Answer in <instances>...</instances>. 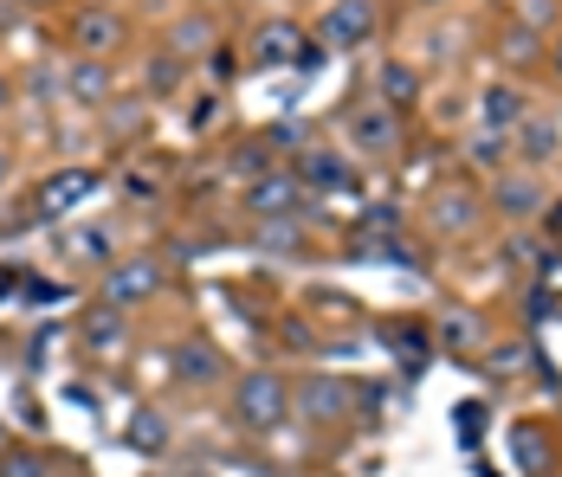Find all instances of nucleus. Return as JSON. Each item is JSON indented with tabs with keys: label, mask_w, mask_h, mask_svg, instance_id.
Masks as SVG:
<instances>
[{
	"label": "nucleus",
	"mask_w": 562,
	"mask_h": 477,
	"mask_svg": "<svg viewBox=\"0 0 562 477\" xmlns=\"http://www.w3.org/2000/svg\"><path fill=\"white\" fill-rule=\"evenodd\" d=\"M337 136L342 149L356 161H369V168H394V161L407 156V110L382 104L375 91L369 98H349L337 110Z\"/></svg>",
	"instance_id": "1"
},
{
	"label": "nucleus",
	"mask_w": 562,
	"mask_h": 477,
	"mask_svg": "<svg viewBox=\"0 0 562 477\" xmlns=\"http://www.w3.org/2000/svg\"><path fill=\"white\" fill-rule=\"evenodd\" d=\"M239 58H246V71H304L311 78L324 65V39L304 20H291V13H266V20L246 26Z\"/></svg>",
	"instance_id": "2"
},
{
	"label": "nucleus",
	"mask_w": 562,
	"mask_h": 477,
	"mask_svg": "<svg viewBox=\"0 0 562 477\" xmlns=\"http://www.w3.org/2000/svg\"><path fill=\"white\" fill-rule=\"evenodd\" d=\"M226 407H233V425L252 432V439H272L297 420L291 413V374L279 368H239L226 381Z\"/></svg>",
	"instance_id": "3"
},
{
	"label": "nucleus",
	"mask_w": 562,
	"mask_h": 477,
	"mask_svg": "<svg viewBox=\"0 0 562 477\" xmlns=\"http://www.w3.org/2000/svg\"><path fill=\"white\" fill-rule=\"evenodd\" d=\"M362 407H375V394L349 374H330V368H311L291 381V413L304 425H356Z\"/></svg>",
	"instance_id": "4"
},
{
	"label": "nucleus",
	"mask_w": 562,
	"mask_h": 477,
	"mask_svg": "<svg viewBox=\"0 0 562 477\" xmlns=\"http://www.w3.org/2000/svg\"><path fill=\"white\" fill-rule=\"evenodd\" d=\"M420 226L440 239V246H465V239H479L485 226H492V201H485V188L479 181H440L427 201H420Z\"/></svg>",
	"instance_id": "5"
},
{
	"label": "nucleus",
	"mask_w": 562,
	"mask_h": 477,
	"mask_svg": "<svg viewBox=\"0 0 562 477\" xmlns=\"http://www.w3.org/2000/svg\"><path fill=\"white\" fill-rule=\"evenodd\" d=\"M311 33L324 39V53H375L389 39V7L382 0H324Z\"/></svg>",
	"instance_id": "6"
},
{
	"label": "nucleus",
	"mask_w": 562,
	"mask_h": 477,
	"mask_svg": "<svg viewBox=\"0 0 562 477\" xmlns=\"http://www.w3.org/2000/svg\"><path fill=\"white\" fill-rule=\"evenodd\" d=\"M130 39H136V26H130V13H123L116 0H71V13H65V46L78 58H123Z\"/></svg>",
	"instance_id": "7"
},
{
	"label": "nucleus",
	"mask_w": 562,
	"mask_h": 477,
	"mask_svg": "<svg viewBox=\"0 0 562 477\" xmlns=\"http://www.w3.org/2000/svg\"><path fill=\"white\" fill-rule=\"evenodd\" d=\"M169 291V252H123L111 271H98V304L111 310H149Z\"/></svg>",
	"instance_id": "8"
},
{
	"label": "nucleus",
	"mask_w": 562,
	"mask_h": 477,
	"mask_svg": "<svg viewBox=\"0 0 562 477\" xmlns=\"http://www.w3.org/2000/svg\"><path fill=\"white\" fill-rule=\"evenodd\" d=\"M317 201H324V194H311V188L297 181L291 161L239 188V213H246V226H266V219H317Z\"/></svg>",
	"instance_id": "9"
},
{
	"label": "nucleus",
	"mask_w": 562,
	"mask_h": 477,
	"mask_svg": "<svg viewBox=\"0 0 562 477\" xmlns=\"http://www.w3.org/2000/svg\"><path fill=\"white\" fill-rule=\"evenodd\" d=\"M550 174H537V168H517L510 161L505 174H492L485 181V201H492V219H505V226H537L543 207H550Z\"/></svg>",
	"instance_id": "10"
},
{
	"label": "nucleus",
	"mask_w": 562,
	"mask_h": 477,
	"mask_svg": "<svg viewBox=\"0 0 562 477\" xmlns=\"http://www.w3.org/2000/svg\"><path fill=\"white\" fill-rule=\"evenodd\" d=\"M98 188H104V168H91V161L46 168L40 188H33V219H40V226H46V219H71L85 201H98Z\"/></svg>",
	"instance_id": "11"
},
{
	"label": "nucleus",
	"mask_w": 562,
	"mask_h": 477,
	"mask_svg": "<svg viewBox=\"0 0 562 477\" xmlns=\"http://www.w3.org/2000/svg\"><path fill=\"white\" fill-rule=\"evenodd\" d=\"M291 168H297V181H304L311 194H337V188H362V161L349 156L342 143H304V149L291 156Z\"/></svg>",
	"instance_id": "12"
},
{
	"label": "nucleus",
	"mask_w": 562,
	"mask_h": 477,
	"mask_svg": "<svg viewBox=\"0 0 562 477\" xmlns=\"http://www.w3.org/2000/svg\"><path fill=\"white\" fill-rule=\"evenodd\" d=\"M434 342H440V355L479 362V355L492 349V322L479 317L472 304H440V310H434Z\"/></svg>",
	"instance_id": "13"
},
{
	"label": "nucleus",
	"mask_w": 562,
	"mask_h": 477,
	"mask_svg": "<svg viewBox=\"0 0 562 477\" xmlns=\"http://www.w3.org/2000/svg\"><path fill=\"white\" fill-rule=\"evenodd\" d=\"M530 110H537V98L524 91V78H505V71H498V78H492V84H485V91L472 98V123H485V129H505V136H517Z\"/></svg>",
	"instance_id": "14"
},
{
	"label": "nucleus",
	"mask_w": 562,
	"mask_h": 477,
	"mask_svg": "<svg viewBox=\"0 0 562 477\" xmlns=\"http://www.w3.org/2000/svg\"><path fill=\"white\" fill-rule=\"evenodd\" d=\"M382 104H394V110H414L427 104V65L420 58H407V53H382L375 58V84H369Z\"/></svg>",
	"instance_id": "15"
},
{
	"label": "nucleus",
	"mask_w": 562,
	"mask_h": 477,
	"mask_svg": "<svg viewBox=\"0 0 562 477\" xmlns=\"http://www.w3.org/2000/svg\"><path fill=\"white\" fill-rule=\"evenodd\" d=\"M169 355H175V381H181V387H226V381L239 374L214 336H181Z\"/></svg>",
	"instance_id": "16"
},
{
	"label": "nucleus",
	"mask_w": 562,
	"mask_h": 477,
	"mask_svg": "<svg viewBox=\"0 0 562 477\" xmlns=\"http://www.w3.org/2000/svg\"><path fill=\"white\" fill-rule=\"evenodd\" d=\"M116 98V58H65V104L98 116V110Z\"/></svg>",
	"instance_id": "17"
},
{
	"label": "nucleus",
	"mask_w": 562,
	"mask_h": 477,
	"mask_svg": "<svg viewBox=\"0 0 562 477\" xmlns=\"http://www.w3.org/2000/svg\"><path fill=\"white\" fill-rule=\"evenodd\" d=\"M492 58H498L505 78H537L543 58H550V39L530 33V26H517V20H498V26H492Z\"/></svg>",
	"instance_id": "18"
},
{
	"label": "nucleus",
	"mask_w": 562,
	"mask_h": 477,
	"mask_svg": "<svg viewBox=\"0 0 562 477\" xmlns=\"http://www.w3.org/2000/svg\"><path fill=\"white\" fill-rule=\"evenodd\" d=\"M162 46L175 58H188V65H201V58H214L226 46L221 39V20H214V7H181L169 20V33H162Z\"/></svg>",
	"instance_id": "19"
},
{
	"label": "nucleus",
	"mask_w": 562,
	"mask_h": 477,
	"mask_svg": "<svg viewBox=\"0 0 562 477\" xmlns=\"http://www.w3.org/2000/svg\"><path fill=\"white\" fill-rule=\"evenodd\" d=\"M510 149H517V168H537V174H550L562 156V123L557 110H530L524 116V129L510 136Z\"/></svg>",
	"instance_id": "20"
},
{
	"label": "nucleus",
	"mask_w": 562,
	"mask_h": 477,
	"mask_svg": "<svg viewBox=\"0 0 562 477\" xmlns=\"http://www.w3.org/2000/svg\"><path fill=\"white\" fill-rule=\"evenodd\" d=\"M510 161H517V149H510L505 129H485V123H472V129L459 136V168H465V174H479V181L505 174Z\"/></svg>",
	"instance_id": "21"
},
{
	"label": "nucleus",
	"mask_w": 562,
	"mask_h": 477,
	"mask_svg": "<svg viewBox=\"0 0 562 477\" xmlns=\"http://www.w3.org/2000/svg\"><path fill=\"white\" fill-rule=\"evenodd\" d=\"M58 259H71V265H85V271H111L123 252H116L111 226H65L58 232Z\"/></svg>",
	"instance_id": "22"
},
{
	"label": "nucleus",
	"mask_w": 562,
	"mask_h": 477,
	"mask_svg": "<svg viewBox=\"0 0 562 477\" xmlns=\"http://www.w3.org/2000/svg\"><path fill=\"white\" fill-rule=\"evenodd\" d=\"M284 149L279 143H272V136H266V129H252V136H233V143H226V174H233V181H239V188H246V181H259V174H272V168H284Z\"/></svg>",
	"instance_id": "23"
},
{
	"label": "nucleus",
	"mask_w": 562,
	"mask_h": 477,
	"mask_svg": "<svg viewBox=\"0 0 562 477\" xmlns=\"http://www.w3.org/2000/svg\"><path fill=\"white\" fill-rule=\"evenodd\" d=\"M78 342L98 355V362H111L123 355V342H130V310H111V304H91L85 317H78Z\"/></svg>",
	"instance_id": "24"
},
{
	"label": "nucleus",
	"mask_w": 562,
	"mask_h": 477,
	"mask_svg": "<svg viewBox=\"0 0 562 477\" xmlns=\"http://www.w3.org/2000/svg\"><path fill=\"white\" fill-rule=\"evenodd\" d=\"M510 465L524 477H543L557 465V439L543 432L537 420H510Z\"/></svg>",
	"instance_id": "25"
},
{
	"label": "nucleus",
	"mask_w": 562,
	"mask_h": 477,
	"mask_svg": "<svg viewBox=\"0 0 562 477\" xmlns=\"http://www.w3.org/2000/svg\"><path fill=\"white\" fill-rule=\"evenodd\" d=\"M116 188H123V201H162V188H169V168L162 161H149V149H136V156H123V168H116Z\"/></svg>",
	"instance_id": "26"
},
{
	"label": "nucleus",
	"mask_w": 562,
	"mask_h": 477,
	"mask_svg": "<svg viewBox=\"0 0 562 477\" xmlns=\"http://www.w3.org/2000/svg\"><path fill=\"white\" fill-rule=\"evenodd\" d=\"M188 71H194L188 58H175L169 46H156V53L143 58V91H149V104H156V98H175V91L188 84Z\"/></svg>",
	"instance_id": "27"
},
{
	"label": "nucleus",
	"mask_w": 562,
	"mask_h": 477,
	"mask_svg": "<svg viewBox=\"0 0 562 477\" xmlns=\"http://www.w3.org/2000/svg\"><path fill=\"white\" fill-rule=\"evenodd\" d=\"M98 123L111 129V143H136L143 123H149V98H111V104L98 110Z\"/></svg>",
	"instance_id": "28"
},
{
	"label": "nucleus",
	"mask_w": 562,
	"mask_h": 477,
	"mask_svg": "<svg viewBox=\"0 0 562 477\" xmlns=\"http://www.w3.org/2000/svg\"><path fill=\"white\" fill-rule=\"evenodd\" d=\"M557 13H562V0H505V20H517V26H530V33H557Z\"/></svg>",
	"instance_id": "29"
},
{
	"label": "nucleus",
	"mask_w": 562,
	"mask_h": 477,
	"mask_svg": "<svg viewBox=\"0 0 562 477\" xmlns=\"http://www.w3.org/2000/svg\"><path fill=\"white\" fill-rule=\"evenodd\" d=\"M221 116H226V91H221V84H214V91H194V98H188V129H194V136L221 129Z\"/></svg>",
	"instance_id": "30"
},
{
	"label": "nucleus",
	"mask_w": 562,
	"mask_h": 477,
	"mask_svg": "<svg viewBox=\"0 0 562 477\" xmlns=\"http://www.w3.org/2000/svg\"><path fill=\"white\" fill-rule=\"evenodd\" d=\"M130 445H136V452H169V420H162L156 407H143V420L130 425Z\"/></svg>",
	"instance_id": "31"
},
{
	"label": "nucleus",
	"mask_w": 562,
	"mask_h": 477,
	"mask_svg": "<svg viewBox=\"0 0 562 477\" xmlns=\"http://www.w3.org/2000/svg\"><path fill=\"white\" fill-rule=\"evenodd\" d=\"M0 477H53V458H46V452L13 445V452H0Z\"/></svg>",
	"instance_id": "32"
},
{
	"label": "nucleus",
	"mask_w": 562,
	"mask_h": 477,
	"mask_svg": "<svg viewBox=\"0 0 562 477\" xmlns=\"http://www.w3.org/2000/svg\"><path fill=\"white\" fill-rule=\"evenodd\" d=\"M530 362H537V355H530L524 342H510V349H505V342H492V349L479 355V368H492V374H524Z\"/></svg>",
	"instance_id": "33"
},
{
	"label": "nucleus",
	"mask_w": 562,
	"mask_h": 477,
	"mask_svg": "<svg viewBox=\"0 0 562 477\" xmlns=\"http://www.w3.org/2000/svg\"><path fill=\"white\" fill-rule=\"evenodd\" d=\"M407 226V213L394 207V201H369V207L356 213V232H401Z\"/></svg>",
	"instance_id": "34"
},
{
	"label": "nucleus",
	"mask_w": 562,
	"mask_h": 477,
	"mask_svg": "<svg viewBox=\"0 0 562 477\" xmlns=\"http://www.w3.org/2000/svg\"><path fill=\"white\" fill-rule=\"evenodd\" d=\"M279 336L291 342V349H317V329H311V317H279Z\"/></svg>",
	"instance_id": "35"
},
{
	"label": "nucleus",
	"mask_w": 562,
	"mask_h": 477,
	"mask_svg": "<svg viewBox=\"0 0 562 477\" xmlns=\"http://www.w3.org/2000/svg\"><path fill=\"white\" fill-rule=\"evenodd\" d=\"M524 317H530V322L557 317V304H550V284H537V291H530V297H524Z\"/></svg>",
	"instance_id": "36"
},
{
	"label": "nucleus",
	"mask_w": 562,
	"mask_h": 477,
	"mask_svg": "<svg viewBox=\"0 0 562 477\" xmlns=\"http://www.w3.org/2000/svg\"><path fill=\"white\" fill-rule=\"evenodd\" d=\"M26 20H46V13H71V0H20Z\"/></svg>",
	"instance_id": "37"
},
{
	"label": "nucleus",
	"mask_w": 562,
	"mask_h": 477,
	"mask_svg": "<svg viewBox=\"0 0 562 477\" xmlns=\"http://www.w3.org/2000/svg\"><path fill=\"white\" fill-rule=\"evenodd\" d=\"M7 110H20V78L0 65V116H7Z\"/></svg>",
	"instance_id": "38"
},
{
	"label": "nucleus",
	"mask_w": 562,
	"mask_h": 477,
	"mask_svg": "<svg viewBox=\"0 0 562 477\" xmlns=\"http://www.w3.org/2000/svg\"><path fill=\"white\" fill-rule=\"evenodd\" d=\"M407 7H414V13H420V20H434V13H459V7H465V0H407Z\"/></svg>",
	"instance_id": "39"
},
{
	"label": "nucleus",
	"mask_w": 562,
	"mask_h": 477,
	"mask_svg": "<svg viewBox=\"0 0 562 477\" xmlns=\"http://www.w3.org/2000/svg\"><path fill=\"white\" fill-rule=\"evenodd\" d=\"M550 239H562V194H550V207H543V219H537Z\"/></svg>",
	"instance_id": "40"
},
{
	"label": "nucleus",
	"mask_w": 562,
	"mask_h": 477,
	"mask_svg": "<svg viewBox=\"0 0 562 477\" xmlns=\"http://www.w3.org/2000/svg\"><path fill=\"white\" fill-rule=\"evenodd\" d=\"M13 168H20V161H13V143H7V136H0V194H7V188H13Z\"/></svg>",
	"instance_id": "41"
},
{
	"label": "nucleus",
	"mask_w": 562,
	"mask_h": 477,
	"mask_svg": "<svg viewBox=\"0 0 562 477\" xmlns=\"http://www.w3.org/2000/svg\"><path fill=\"white\" fill-rule=\"evenodd\" d=\"M13 26H26V13H20V0H0V33H13Z\"/></svg>",
	"instance_id": "42"
},
{
	"label": "nucleus",
	"mask_w": 562,
	"mask_h": 477,
	"mask_svg": "<svg viewBox=\"0 0 562 477\" xmlns=\"http://www.w3.org/2000/svg\"><path fill=\"white\" fill-rule=\"evenodd\" d=\"M543 71L562 84V33H550V58H543Z\"/></svg>",
	"instance_id": "43"
},
{
	"label": "nucleus",
	"mask_w": 562,
	"mask_h": 477,
	"mask_svg": "<svg viewBox=\"0 0 562 477\" xmlns=\"http://www.w3.org/2000/svg\"><path fill=\"white\" fill-rule=\"evenodd\" d=\"M188 7H221V0H188Z\"/></svg>",
	"instance_id": "44"
},
{
	"label": "nucleus",
	"mask_w": 562,
	"mask_h": 477,
	"mask_svg": "<svg viewBox=\"0 0 562 477\" xmlns=\"http://www.w3.org/2000/svg\"><path fill=\"white\" fill-rule=\"evenodd\" d=\"M279 477H297V472H279Z\"/></svg>",
	"instance_id": "45"
},
{
	"label": "nucleus",
	"mask_w": 562,
	"mask_h": 477,
	"mask_svg": "<svg viewBox=\"0 0 562 477\" xmlns=\"http://www.w3.org/2000/svg\"><path fill=\"white\" fill-rule=\"evenodd\" d=\"M311 7H324V0H311Z\"/></svg>",
	"instance_id": "46"
}]
</instances>
